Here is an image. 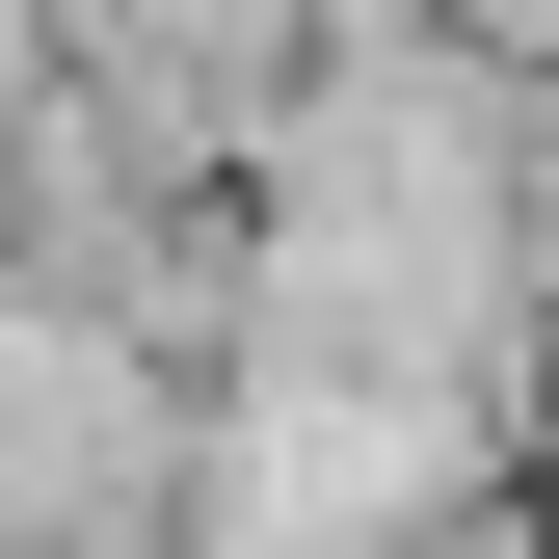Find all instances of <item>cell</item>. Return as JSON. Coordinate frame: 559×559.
I'll return each mask as SVG.
<instances>
[{
    "mask_svg": "<svg viewBox=\"0 0 559 559\" xmlns=\"http://www.w3.org/2000/svg\"><path fill=\"white\" fill-rule=\"evenodd\" d=\"M187 479H214V346L81 266H0V559H160Z\"/></svg>",
    "mask_w": 559,
    "mask_h": 559,
    "instance_id": "cell-2",
    "label": "cell"
},
{
    "mask_svg": "<svg viewBox=\"0 0 559 559\" xmlns=\"http://www.w3.org/2000/svg\"><path fill=\"white\" fill-rule=\"evenodd\" d=\"M160 559H214V507H187V533H160Z\"/></svg>",
    "mask_w": 559,
    "mask_h": 559,
    "instance_id": "cell-3",
    "label": "cell"
},
{
    "mask_svg": "<svg viewBox=\"0 0 559 559\" xmlns=\"http://www.w3.org/2000/svg\"><path fill=\"white\" fill-rule=\"evenodd\" d=\"M214 346L559 373V81L479 27H294L214 187Z\"/></svg>",
    "mask_w": 559,
    "mask_h": 559,
    "instance_id": "cell-1",
    "label": "cell"
}]
</instances>
